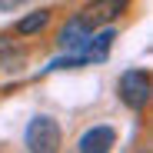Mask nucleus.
Here are the masks:
<instances>
[{"label": "nucleus", "mask_w": 153, "mask_h": 153, "mask_svg": "<svg viewBox=\"0 0 153 153\" xmlns=\"http://www.w3.org/2000/svg\"><path fill=\"white\" fill-rule=\"evenodd\" d=\"M50 23V10H33V13H27L23 20H17V33H23V37H30V33H40L43 27Z\"/></svg>", "instance_id": "7"}, {"label": "nucleus", "mask_w": 153, "mask_h": 153, "mask_svg": "<svg viewBox=\"0 0 153 153\" xmlns=\"http://www.w3.org/2000/svg\"><path fill=\"white\" fill-rule=\"evenodd\" d=\"M126 7H130V0H93V4H87L76 17H80L83 27L97 30V27H107L113 17H120Z\"/></svg>", "instance_id": "3"}, {"label": "nucleus", "mask_w": 153, "mask_h": 153, "mask_svg": "<svg viewBox=\"0 0 153 153\" xmlns=\"http://www.w3.org/2000/svg\"><path fill=\"white\" fill-rule=\"evenodd\" d=\"M113 140H117V133H113V126H93V130H87L83 137H80V153H103V150H110L113 146Z\"/></svg>", "instance_id": "5"}, {"label": "nucleus", "mask_w": 153, "mask_h": 153, "mask_svg": "<svg viewBox=\"0 0 153 153\" xmlns=\"http://www.w3.org/2000/svg\"><path fill=\"white\" fill-rule=\"evenodd\" d=\"M117 90H120V100L130 110H143L146 100H150V73L146 70H126L120 76Z\"/></svg>", "instance_id": "1"}, {"label": "nucleus", "mask_w": 153, "mask_h": 153, "mask_svg": "<svg viewBox=\"0 0 153 153\" xmlns=\"http://www.w3.org/2000/svg\"><path fill=\"white\" fill-rule=\"evenodd\" d=\"M0 4H4V7H13V4H20V0H0Z\"/></svg>", "instance_id": "8"}, {"label": "nucleus", "mask_w": 153, "mask_h": 153, "mask_svg": "<svg viewBox=\"0 0 153 153\" xmlns=\"http://www.w3.org/2000/svg\"><path fill=\"white\" fill-rule=\"evenodd\" d=\"M87 37H90V27H83L80 17H73L67 27L60 30V43H63L67 50H80V47L87 43Z\"/></svg>", "instance_id": "6"}, {"label": "nucleus", "mask_w": 153, "mask_h": 153, "mask_svg": "<svg viewBox=\"0 0 153 153\" xmlns=\"http://www.w3.org/2000/svg\"><path fill=\"white\" fill-rule=\"evenodd\" d=\"M113 30H100V33H93V37H87V43L76 50V60L80 63H103L107 60V53H110V47H113Z\"/></svg>", "instance_id": "4"}, {"label": "nucleus", "mask_w": 153, "mask_h": 153, "mask_svg": "<svg viewBox=\"0 0 153 153\" xmlns=\"http://www.w3.org/2000/svg\"><path fill=\"white\" fill-rule=\"evenodd\" d=\"M60 146V126L53 117H37L30 120L27 126V150L33 153H50V150H57Z\"/></svg>", "instance_id": "2"}]
</instances>
